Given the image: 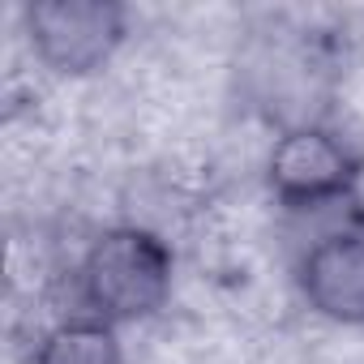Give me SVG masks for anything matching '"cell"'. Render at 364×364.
<instances>
[{
    "mask_svg": "<svg viewBox=\"0 0 364 364\" xmlns=\"http://www.w3.org/2000/svg\"><path fill=\"white\" fill-rule=\"evenodd\" d=\"M304 304L334 326H364V210L317 228L296 257Z\"/></svg>",
    "mask_w": 364,
    "mask_h": 364,
    "instance_id": "cell-4",
    "label": "cell"
},
{
    "mask_svg": "<svg viewBox=\"0 0 364 364\" xmlns=\"http://www.w3.org/2000/svg\"><path fill=\"white\" fill-rule=\"evenodd\" d=\"M31 364H124V343L112 321L73 313L35 338Z\"/></svg>",
    "mask_w": 364,
    "mask_h": 364,
    "instance_id": "cell-5",
    "label": "cell"
},
{
    "mask_svg": "<svg viewBox=\"0 0 364 364\" xmlns=\"http://www.w3.org/2000/svg\"><path fill=\"white\" fill-rule=\"evenodd\" d=\"M31 52L60 77L99 73L129 39L120 0H35L22 9Z\"/></svg>",
    "mask_w": 364,
    "mask_h": 364,
    "instance_id": "cell-3",
    "label": "cell"
},
{
    "mask_svg": "<svg viewBox=\"0 0 364 364\" xmlns=\"http://www.w3.org/2000/svg\"><path fill=\"white\" fill-rule=\"evenodd\" d=\"M171 283H176L171 245L141 223H120L99 232L73 270L77 313L112 321L116 330L154 317L171 300Z\"/></svg>",
    "mask_w": 364,
    "mask_h": 364,
    "instance_id": "cell-1",
    "label": "cell"
},
{
    "mask_svg": "<svg viewBox=\"0 0 364 364\" xmlns=\"http://www.w3.org/2000/svg\"><path fill=\"white\" fill-rule=\"evenodd\" d=\"M364 159L360 150L330 124H296L279 129L266 154V189L291 215H317L355 198Z\"/></svg>",
    "mask_w": 364,
    "mask_h": 364,
    "instance_id": "cell-2",
    "label": "cell"
}]
</instances>
